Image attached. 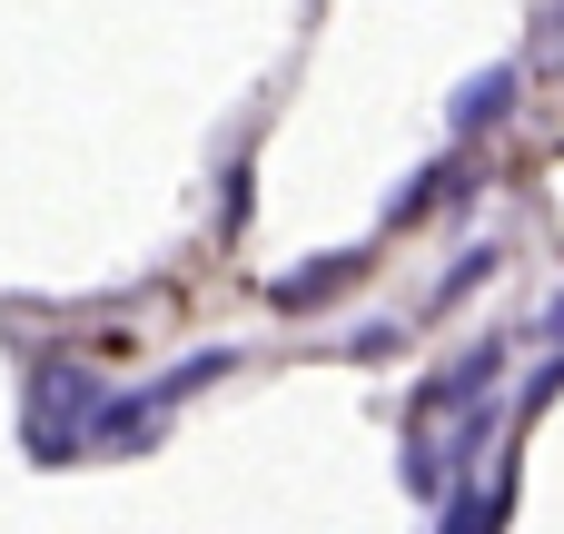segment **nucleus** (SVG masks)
Here are the masks:
<instances>
[{
  "label": "nucleus",
  "instance_id": "obj_1",
  "mask_svg": "<svg viewBox=\"0 0 564 534\" xmlns=\"http://www.w3.org/2000/svg\"><path fill=\"white\" fill-rule=\"evenodd\" d=\"M99 377L89 367H69V357H50L40 377H30V456L40 466H59V456H79L89 446V426H99Z\"/></svg>",
  "mask_w": 564,
  "mask_h": 534
},
{
  "label": "nucleus",
  "instance_id": "obj_2",
  "mask_svg": "<svg viewBox=\"0 0 564 534\" xmlns=\"http://www.w3.org/2000/svg\"><path fill=\"white\" fill-rule=\"evenodd\" d=\"M496 377H506V347H496V337H486V347H466L456 367H436V377L416 386V426H436V416H456V406L496 396Z\"/></svg>",
  "mask_w": 564,
  "mask_h": 534
},
{
  "label": "nucleus",
  "instance_id": "obj_3",
  "mask_svg": "<svg viewBox=\"0 0 564 534\" xmlns=\"http://www.w3.org/2000/svg\"><path fill=\"white\" fill-rule=\"evenodd\" d=\"M516 89H525V69H516V59H496V69H476V79H466V89L446 99V129H456V139H476V129H496V119L516 109Z\"/></svg>",
  "mask_w": 564,
  "mask_h": 534
},
{
  "label": "nucleus",
  "instance_id": "obj_4",
  "mask_svg": "<svg viewBox=\"0 0 564 534\" xmlns=\"http://www.w3.org/2000/svg\"><path fill=\"white\" fill-rule=\"evenodd\" d=\"M347 277H367V248H347V258H317V268H297V277H278L268 297H278V307L297 317V307H317V297H337Z\"/></svg>",
  "mask_w": 564,
  "mask_h": 534
},
{
  "label": "nucleus",
  "instance_id": "obj_5",
  "mask_svg": "<svg viewBox=\"0 0 564 534\" xmlns=\"http://www.w3.org/2000/svg\"><path fill=\"white\" fill-rule=\"evenodd\" d=\"M446 466H456V456H446L436 436H406V495H416V505H436V495H446Z\"/></svg>",
  "mask_w": 564,
  "mask_h": 534
},
{
  "label": "nucleus",
  "instance_id": "obj_6",
  "mask_svg": "<svg viewBox=\"0 0 564 534\" xmlns=\"http://www.w3.org/2000/svg\"><path fill=\"white\" fill-rule=\"evenodd\" d=\"M446 168H456V159H436V168H416V178H406V188H397V198H387V218H416V208H436V198H446V188H456V178H446Z\"/></svg>",
  "mask_w": 564,
  "mask_h": 534
},
{
  "label": "nucleus",
  "instance_id": "obj_7",
  "mask_svg": "<svg viewBox=\"0 0 564 534\" xmlns=\"http://www.w3.org/2000/svg\"><path fill=\"white\" fill-rule=\"evenodd\" d=\"M486 268H496V248H476V258H466V268H456V277H446V287H436V307H456V297H466V287H476V277H486Z\"/></svg>",
  "mask_w": 564,
  "mask_h": 534
},
{
  "label": "nucleus",
  "instance_id": "obj_8",
  "mask_svg": "<svg viewBox=\"0 0 564 534\" xmlns=\"http://www.w3.org/2000/svg\"><path fill=\"white\" fill-rule=\"evenodd\" d=\"M397 347H406L397 327H357V337H347V357H397Z\"/></svg>",
  "mask_w": 564,
  "mask_h": 534
},
{
  "label": "nucleus",
  "instance_id": "obj_9",
  "mask_svg": "<svg viewBox=\"0 0 564 534\" xmlns=\"http://www.w3.org/2000/svg\"><path fill=\"white\" fill-rule=\"evenodd\" d=\"M535 337H545V347H564V297L545 307V327H535Z\"/></svg>",
  "mask_w": 564,
  "mask_h": 534
},
{
  "label": "nucleus",
  "instance_id": "obj_10",
  "mask_svg": "<svg viewBox=\"0 0 564 534\" xmlns=\"http://www.w3.org/2000/svg\"><path fill=\"white\" fill-rule=\"evenodd\" d=\"M555 10H564V0H555Z\"/></svg>",
  "mask_w": 564,
  "mask_h": 534
}]
</instances>
